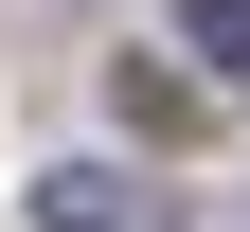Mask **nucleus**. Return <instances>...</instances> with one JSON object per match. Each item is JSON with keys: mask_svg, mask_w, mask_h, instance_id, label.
<instances>
[{"mask_svg": "<svg viewBox=\"0 0 250 232\" xmlns=\"http://www.w3.org/2000/svg\"><path fill=\"white\" fill-rule=\"evenodd\" d=\"M36 232H161V196L107 179V161H54V179H36Z\"/></svg>", "mask_w": 250, "mask_h": 232, "instance_id": "obj_1", "label": "nucleus"}, {"mask_svg": "<svg viewBox=\"0 0 250 232\" xmlns=\"http://www.w3.org/2000/svg\"><path fill=\"white\" fill-rule=\"evenodd\" d=\"M179 36H197V72H232V89H250V0H179Z\"/></svg>", "mask_w": 250, "mask_h": 232, "instance_id": "obj_2", "label": "nucleus"}]
</instances>
